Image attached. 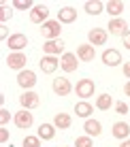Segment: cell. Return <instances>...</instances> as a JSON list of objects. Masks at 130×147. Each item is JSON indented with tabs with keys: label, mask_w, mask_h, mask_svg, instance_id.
Masks as SVG:
<instances>
[{
	"label": "cell",
	"mask_w": 130,
	"mask_h": 147,
	"mask_svg": "<svg viewBox=\"0 0 130 147\" xmlns=\"http://www.w3.org/2000/svg\"><path fill=\"white\" fill-rule=\"evenodd\" d=\"M60 32H62V24H60L58 19H49V22H45L41 26V34H43V38H47V40L60 38Z\"/></svg>",
	"instance_id": "1"
},
{
	"label": "cell",
	"mask_w": 130,
	"mask_h": 147,
	"mask_svg": "<svg viewBox=\"0 0 130 147\" xmlns=\"http://www.w3.org/2000/svg\"><path fill=\"white\" fill-rule=\"evenodd\" d=\"M26 62H28V58L24 51H11L7 55V66L11 70H19V73L26 70Z\"/></svg>",
	"instance_id": "2"
},
{
	"label": "cell",
	"mask_w": 130,
	"mask_h": 147,
	"mask_svg": "<svg viewBox=\"0 0 130 147\" xmlns=\"http://www.w3.org/2000/svg\"><path fill=\"white\" fill-rule=\"evenodd\" d=\"M109 30L107 32L111 34V36H126V34L130 32V26H128V22L126 19H122V17H115V19H109Z\"/></svg>",
	"instance_id": "3"
},
{
	"label": "cell",
	"mask_w": 130,
	"mask_h": 147,
	"mask_svg": "<svg viewBox=\"0 0 130 147\" xmlns=\"http://www.w3.org/2000/svg\"><path fill=\"white\" fill-rule=\"evenodd\" d=\"M94 90H96V83H94L92 79H79L77 85H75V92H77L79 98H90V96H94Z\"/></svg>",
	"instance_id": "4"
},
{
	"label": "cell",
	"mask_w": 130,
	"mask_h": 147,
	"mask_svg": "<svg viewBox=\"0 0 130 147\" xmlns=\"http://www.w3.org/2000/svg\"><path fill=\"white\" fill-rule=\"evenodd\" d=\"M17 85L19 88H24L28 92V90H32L34 85H36V73L34 70H22V73H17Z\"/></svg>",
	"instance_id": "5"
},
{
	"label": "cell",
	"mask_w": 130,
	"mask_h": 147,
	"mask_svg": "<svg viewBox=\"0 0 130 147\" xmlns=\"http://www.w3.org/2000/svg\"><path fill=\"white\" fill-rule=\"evenodd\" d=\"M19 105H22V109H36L38 105H41V96L36 92H32V90H28V92H24L19 96Z\"/></svg>",
	"instance_id": "6"
},
{
	"label": "cell",
	"mask_w": 130,
	"mask_h": 147,
	"mask_svg": "<svg viewBox=\"0 0 130 147\" xmlns=\"http://www.w3.org/2000/svg\"><path fill=\"white\" fill-rule=\"evenodd\" d=\"M30 22L43 26L45 22H49V9L45 4H34V9L30 11Z\"/></svg>",
	"instance_id": "7"
},
{
	"label": "cell",
	"mask_w": 130,
	"mask_h": 147,
	"mask_svg": "<svg viewBox=\"0 0 130 147\" xmlns=\"http://www.w3.org/2000/svg\"><path fill=\"white\" fill-rule=\"evenodd\" d=\"M32 124H34V115L30 113L28 109H22V111L15 113V126H17V128L28 130V128H32Z\"/></svg>",
	"instance_id": "8"
},
{
	"label": "cell",
	"mask_w": 130,
	"mask_h": 147,
	"mask_svg": "<svg viewBox=\"0 0 130 147\" xmlns=\"http://www.w3.org/2000/svg\"><path fill=\"white\" fill-rule=\"evenodd\" d=\"M43 53L45 55H56V58H58V55L60 53H66V51H64V40L62 38H56V40H45V45H43Z\"/></svg>",
	"instance_id": "9"
},
{
	"label": "cell",
	"mask_w": 130,
	"mask_h": 147,
	"mask_svg": "<svg viewBox=\"0 0 130 147\" xmlns=\"http://www.w3.org/2000/svg\"><path fill=\"white\" fill-rule=\"evenodd\" d=\"M60 66H62L64 73H75L79 66V58H77V53H71V51H66L60 58Z\"/></svg>",
	"instance_id": "10"
},
{
	"label": "cell",
	"mask_w": 130,
	"mask_h": 147,
	"mask_svg": "<svg viewBox=\"0 0 130 147\" xmlns=\"http://www.w3.org/2000/svg\"><path fill=\"white\" fill-rule=\"evenodd\" d=\"M7 45H9L11 51H24L26 45H28V38H26V34L17 32V34H11V36L7 38Z\"/></svg>",
	"instance_id": "11"
},
{
	"label": "cell",
	"mask_w": 130,
	"mask_h": 147,
	"mask_svg": "<svg viewBox=\"0 0 130 147\" xmlns=\"http://www.w3.org/2000/svg\"><path fill=\"white\" fill-rule=\"evenodd\" d=\"M38 66H41V70L45 75H51V73H56L58 66H60V58H56V55H43Z\"/></svg>",
	"instance_id": "12"
},
{
	"label": "cell",
	"mask_w": 130,
	"mask_h": 147,
	"mask_svg": "<svg viewBox=\"0 0 130 147\" xmlns=\"http://www.w3.org/2000/svg\"><path fill=\"white\" fill-rule=\"evenodd\" d=\"M51 88H53V92H56L58 96H68V94L73 92V85H71V81H68L66 77H58V79H53Z\"/></svg>",
	"instance_id": "13"
},
{
	"label": "cell",
	"mask_w": 130,
	"mask_h": 147,
	"mask_svg": "<svg viewBox=\"0 0 130 147\" xmlns=\"http://www.w3.org/2000/svg\"><path fill=\"white\" fill-rule=\"evenodd\" d=\"M100 58H102L104 66H119V64H122V53H119L117 49H104Z\"/></svg>",
	"instance_id": "14"
},
{
	"label": "cell",
	"mask_w": 130,
	"mask_h": 147,
	"mask_svg": "<svg viewBox=\"0 0 130 147\" xmlns=\"http://www.w3.org/2000/svg\"><path fill=\"white\" fill-rule=\"evenodd\" d=\"M77 58L81 60V62H92L94 58H96V47L90 43H83L77 47Z\"/></svg>",
	"instance_id": "15"
},
{
	"label": "cell",
	"mask_w": 130,
	"mask_h": 147,
	"mask_svg": "<svg viewBox=\"0 0 130 147\" xmlns=\"http://www.w3.org/2000/svg\"><path fill=\"white\" fill-rule=\"evenodd\" d=\"M107 36H109V32L107 30H102V28H94V30H90L88 32V40H90V45H104L107 43Z\"/></svg>",
	"instance_id": "16"
},
{
	"label": "cell",
	"mask_w": 130,
	"mask_h": 147,
	"mask_svg": "<svg viewBox=\"0 0 130 147\" xmlns=\"http://www.w3.org/2000/svg\"><path fill=\"white\" fill-rule=\"evenodd\" d=\"M111 134L115 136V139H119V141L130 139V124H128V121H115V124H113Z\"/></svg>",
	"instance_id": "17"
},
{
	"label": "cell",
	"mask_w": 130,
	"mask_h": 147,
	"mask_svg": "<svg viewBox=\"0 0 130 147\" xmlns=\"http://www.w3.org/2000/svg\"><path fill=\"white\" fill-rule=\"evenodd\" d=\"M124 9H126V4H124L122 0H109V2L104 4V11H107L109 15H111V19L119 17V15L124 13Z\"/></svg>",
	"instance_id": "18"
},
{
	"label": "cell",
	"mask_w": 130,
	"mask_h": 147,
	"mask_svg": "<svg viewBox=\"0 0 130 147\" xmlns=\"http://www.w3.org/2000/svg\"><path fill=\"white\" fill-rule=\"evenodd\" d=\"M83 130H86L88 136H100L102 134V124L98 119H86V124H83Z\"/></svg>",
	"instance_id": "19"
},
{
	"label": "cell",
	"mask_w": 130,
	"mask_h": 147,
	"mask_svg": "<svg viewBox=\"0 0 130 147\" xmlns=\"http://www.w3.org/2000/svg\"><path fill=\"white\" fill-rule=\"evenodd\" d=\"M75 19H77V11L73 7H64V9L58 11V22L60 24H73Z\"/></svg>",
	"instance_id": "20"
},
{
	"label": "cell",
	"mask_w": 130,
	"mask_h": 147,
	"mask_svg": "<svg viewBox=\"0 0 130 147\" xmlns=\"http://www.w3.org/2000/svg\"><path fill=\"white\" fill-rule=\"evenodd\" d=\"M75 113H77V117L90 119V115L94 113V107L88 102V100H81V102H77V105H75Z\"/></svg>",
	"instance_id": "21"
},
{
	"label": "cell",
	"mask_w": 130,
	"mask_h": 147,
	"mask_svg": "<svg viewBox=\"0 0 130 147\" xmlns=\"http://www.w3.org/2000/svg\"><path fill=\"white\" fill-rule=\"evenodd\" d=\"M71 124H73V117L68 113H56V117H53V126L56 128H60V130H66V128H71Z\"/></svg>",
	"instance_id": "22"
},
{
	"label": "cell",
	"mask_w": 130,
	"mask_h": 147,
	"mask_svg": "<svg viewBox=\"0 0 130 147\" xmlns=\"http://www.w3.org/2000/svg\"><path fill=\"white\" fill-rule=\"evenodd\" d=\"M38 139L41 141H51L53 136H56V126L53 124H41L38 126Z\"/></svg>",
	"instance_id": "23"
},
{
	"label": "cell",
	"mask_w": 130,
	"mask_h": 147,
	"mask_svg": "<svg viewBox=\"0 0 130 147\" xmlns=\"http://www.w3.org/2000/svg\"><path fill=\"white\" fill-rule=\"evenodd\" d=\"M83 11H86L88 15H100L104 11V4L100 2V0H88V2L83 4Z\"/></svg>",
	"instance_id": "24"
},
{
	"label": "cell",
	"mask_w": 130,
	"mask_h": 147,
	"mask_svg": "<svg viewBox=\"0 0 130 147\" xmlns=\"http://www.w3.org/2000/svg\"><path fill=\"white\" fill-rule=\"evenodd\" d=\"M111 107H115V100L111 98V94H100L96 98V109H100V111H109Z\"/></svg>",
	"instance_id": "25"
},
{
	"label": "cell",
	"mask_w": 130,
	"mask_h": 147,
	"mask_svg": "<svg viewBox=\"0 0 130 147\" xmlns=\"http://www.w3.org/2000/svg\"><path fill=\"white\" fill-rule=\"evenodd\" d=\"M75 147H94V141H92V136H77L75 139Z\"/></svg>",
	"instance_id": "26"
},
{
	"label": "cell",
	"mask_w": 130,
	"mask_h": 147,
	"mask_svg": "<svg viewBox=\"0 0 130 147\" xmlns=\"http://www.w3.org/2000/svg\"><path fill=\"white\" fill-rule=\"evenodd\" d=\"M13 7H15V9H22V11H28V9L32 11L34 4H32V0H15Z\"/></svg>",
	"instance_id": "27"
},
{
	"label": "cell",
	"mask_w": 130,
	"mask_h": 147,
	"mask_svg": "<svg viewBox=\"0 0 130 147\" xmlns=\"http://www.w3.org/2000/svg\"><path fill=\"white\" fill-rule=\"evenodd\" d=\"M24 147H41L38 136H24Z\"/></svg>",
	"instance_id": "28"
},
{
	"label": "cell",
	"mask_w": 130,
	"mask_h": 147,
	"mask_svg": "<svg viewBox=\"0 0 130 147\" xmlns=\"http://www.w3.org/2000/svg\"><path fill=\"white\" fill-rule=\"evenodd\" d=\"M11 17H13V11H11V9H7V7L2 4V9H0V22H2V24H7Z\"/></svg>",
	"instance_id": "29"
},
{
	"label": "cell",
	"mask_w": 130,
	"mask_h": 147,
	"mask_svg": "<svg viewBox=\"0 0 130 147\" xmlns=\"http://www.w3.org/2000/svg\"><path fill=\"white\" fill-rule=\"evenodd\" d=\"M115 111H117L119 115H126L128 113V105L124 102V100H117V102H115Z\"/></svg>",
	"instance_id": "30"
},
{
	"label": "cell",
	"mask_w": 130,
	"mask_h": 147,
	"mask_svg": "<svg viewBox=\"0 0 130 147\" xmlns=\"http://www.w3.org/2000/svg\"><path fill=\"white\" fill-rule=\"evenodd\" d=\"M9 119H11V113H9V109H0V124L7 126Z\"/></svg>",
	"instance_id": "31"
},
{
	"label": "cell",
	"mask_w": 130,
	"mask_h": 147,
	"mask_svg": "<svg viewBox=\"0 0 130 147\" xmlns=\"http://www.w3.org/2000/svg\"><path fill=\"white\" fill-rule=\"evenodd\" d=\"M9 141V130H7V126H2L0 128V143H7Z\"/></svg>",
	"instance_id": "32"
},
{
	"label": "cell",
	"mask_w": 130,
	"mask_h": 147,
	"mask_svg": "<svg viewBox=\"0 0 130 147\" xmlns=\"http://www.w3.org/2000/svg\"><path fill=\"white\" fill-rule=\"evenodd\" d=\"M122 70H124V75L130 79V62H124V64H122Z\"/></svg>",
	"instance_id": "33"
},
{
	"label": "cell",
	"mask_w": 130,
	"mask_h": 147,
	"mask_svg": "<svg viewBox=\"0 0 130 147\" xmlns=\"http://www.w3.org/2000/svg\"><path fill=\"white\" fill-rule=\"evenodd\" d=\"M124 47H126V49H130V32L126 34V36H124Z\"/></svg>",
	"instance_id": "34"
},
{
	"label": "cell",
	"mask_w": 130,
	"mask_h": 147,
	"mask_svg": "<svg viewBox=\"0 0 130 147\" xmlns=\"http://www.w3.org/2000/svg\"><path fill=\"white\" fill-rule=\"evenodd\" d=\"M124 94H126V96H128V98H130V81H128V83H126V85H124Z\"/></svg>",
	"instance_id": "35"
},
{
	"label": "cell",
	"mask_w": 130,
	"mask_h": 147,
	"mask_svg": "<svg viewBox=\"0 0 130 147\" xmlns=\"http://www.w3.org/2000/svg\"><path fill=\"white\" fill-rule=\"evenodd\" d=\"M119 147H130V139H126V141H122V143H119Z\"/></svg>",
	"instance_id": "36"
}]
</instances>
